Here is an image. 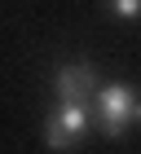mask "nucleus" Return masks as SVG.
Segmentation results:
<instances>
[{
	"label": "nucleus",
	"instance_id": "nucleus-4",
	"mask_svg": "<svg viewBox=\"0 0 141 154\" xmlns=\"http://www.w3.org/2000/svg\"><path fill=\"white\" fill-rule=\"evenodd\" d=\"M106 9L115 13V18H124V22H132L141 13V0H106Z\"/></svg>",
	"mask_w": 141,
	"mask_h": 154
},
{
	"label": "nucleus",
	"instance_id": "nucleus-1",
	"mask_svg": "<svg viewBox=\"0 0 141 154\" xmlns=\"http://www.w3.org/2000/svg\"><path fill=\"white\" fill-rule=\"evenodd\" d=\"M88 110H93L97 119V132H102L106 141H119V137H128V128L141 119V106H137V93H132V84H97L93 101H88Z\"/></svg>",
	"mask_w": 141,
	"mask_h": 154
},
{
	"label": "nucleus",
	"instance_id": "nucleus-2",
	"mask_svg": "<svg viewBox=\"0 0 141 154\" xmlns=\"http://www.w3.org/2000/svg\"><path fill=\"white\" fill-rule=\"evenodd\" d=\"M88 128H93V110L88 106L58 101V106L49 110V119H44V145L53 154H66V150H75V145L88 137Z\"/></svg>",
	"mask_w": 141,
	"mask_h": 154
},
{
	"label": "nucleus",
	"instance_id": "nucleus-3",
	"mask_svg": "<svg viewBox=\"0 0 141 154\" xmlns=\"http://www.w3.org/2000/svg\"><path fill=\"white\" fill-rule=\"evenodd\" d=\"M97 84H102V75L93 62H62L53 71V93H58V101H70V106H88Z\"/></svg>",
	"mask_w": 141,
	"mask_h": 154
}]
</instances>
